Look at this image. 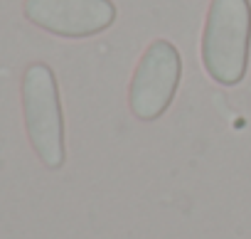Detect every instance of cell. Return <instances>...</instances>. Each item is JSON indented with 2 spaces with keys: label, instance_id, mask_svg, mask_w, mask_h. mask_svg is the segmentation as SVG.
<instances>
[{
  "label": "cell",
  "instance_id": "1",
  "mask_svg": "<svg viewBox=\"0 0 251 239\" xmlns=\"http://www.w3.org/2000/svg\"><path fill=\"white\" fill-rule=\"evenodd\" d=\"M251 47L249 0H212L202 30L204 72L222 86H236L246 77Z\"/></svg>",
  "mask_w": 251,
  "mask_h": 239
},
{
  "label": "cell",
  "instance_id": "2",
  "mask_svg": "<svg viewBox=\"0 0 251 239\" xmlns=\"http://www.w3.org/2000/svg\"><path fill=\"white\" fill-rule=\"evenodd\" d=\"M23 116L32 151L45 168L59 170L67 160L64 113L52 67L35 62L23 74Z\"/></svg>",
  "mask_w": 251,
  "mask_h": 239
},
{
  "label": "cell",
  "instance_id": "4",
  "mask_svg": "<svg viewBox=\"0 0 251 239\" xmlns=\"http://www.w3.org/2000/svg\"><path fill=\"white\" fill-rule=\"evenodd\" d=\"M23 13L40 30L67 40L101 35L116 20L111 0H25Z\"/></svg>",
  "mask_w": 251,
  "mask_h": 239
},
{
  "label": "cell",
  "instance_id": "3",
  "mask_svg": "<svg viewBox=\"0 0 251 239\" xmlns=\"http://www.w3.org/2000/svg\"><path fill=\"white\" fill-rule=\"evenodd\" d=\"M182 79V57L168 40H155L146 47L131 86L128 106L138 121H158L170 108Z\"/></svg>",
  "mask_w": 251,
  "mask_h": 239
}]
</instances>
